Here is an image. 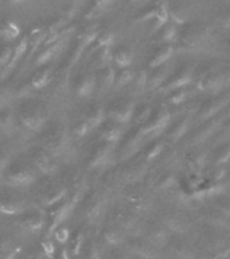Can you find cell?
<instances>
[{"label": "cell", "mask_w": 230, "mask_h": 259, "mask_svg": "<svg viewBox=\"0 0 230 259\" xmlns=\"http://www.w3.org/2000/svg\"><path fill=\"white\" fill-rule=\"evenodd\" d=\"M8 2H10L11 4H22L24 3L26 0H8Z\"/></svg>", "instance_id": "cell-35"}, {"label": "cell", "mask_w": 230, "mask_h": 259, "mask_svg": "<svg viewBox=\"0 0 230 259\" xmlns=\"http://www.w3.org/2000/svg\"><path fill=\"white\" fill-rule=\"evenodd\" d=\"M23 246L11 232H0V259H18Z\"/></svg>", "instance_id": "cell-13"}, {"label": "cell", "mask_w": 230, "mask_h": 259, "mask_svg": "<svg viewBox=\"0 0 230 259\" xmlns=\"http://www.w3.org/2000/svg\"><path fill=\"white\" fill-rule=\"evenodd\" d=\"M109 62H110V54H109L108 48H98V50L96 52V54H93L92 61H90V65L94 70H98L101 68H105L108 66Z\"/></svg>", "instance_id": "cell-22"}, {"label": "cell", "mask_w": 230, "mask_h": 259, "mask_svg": "<svg viewBox=\"0 0 230 259\" xmlns=\"http://www.w3.org/2000/svg\"><path fill=\"white\" fill-rule=\"evenodd\" d=\"M39 171L34 167L27 157L12 159L4 173L2 186L11 189H24L38 181Z\"/></svg>", "instance_id": "cell-3"}, {"label": "cell", "mask_w": 230, "mask_h": 259, "mask_svg": "<svg viewBox=\"0 0 230 259\" xmlns=\"http://www.w3.org/2000/svg\"><path fill=\"white\" fill-rule=\"evenodd\" d=\"M123 125L119 121H114L112 119H105L101 125L98 127L100 128V138L102 141L109 142V143H117L120 141L121 137H123Z\"/></svg>", "instance_id": "cell-14"}, {"label": "cell", "mask_w": 230, "mask_h": 259, "mask_svg": "<svg viewBox=\"0 0 230 259\" xmlns=\"http://www.w3.org/2000/svg\"><path fill=\"white\" fill-rule=\"evenodd\" d=\"M27 208V202L24 198L16 193L0 192V216H12L16 218Z\"/></svg>", "instance_id": "cell-12"}, {"label": "cell", "mask_w": 230, "mask_h": 259, "mask_svg": "<svg viewBox=\"0 0 230 259\" xmlns=\"http://www.w3.org/2000/svg\"><path fill=\"white\" fill-rule=\"evenodd\" d=\"M14 159L11 155V153L8 151V149H4V147H0V186H2V182H3V177L6 170H7L8 165L11 163V161Z\"/></svg>", "instance_id": "cell-27"}, {"label": "cell", "mask_w": 230, "mask_h": 259, "mask_svg": "<svg viewBox=\"0 0 230 259\" xmlns=\"http://www.w3.org/2000/svg\"><path fill=\"white\" fill-rule=\"evenodd\" d=\"M15 113L19 131L30 135H38L50 119L47 103L34 95L19 100Z\"/></svg>", "instance_id": "cell-2"}, {"label": "cell", "mask_w": 230, "mask_h": 259, "mask_svg": "<svg viewBox=\"0 0 230 259\" xmlns=\"http://www.w3.org/2000/svg\"><path fill=\"white\" fill-rule=\"evenodd\" d=\"M20 30L19 24H16L15 22H12V20H8L6 23L2 26V30H0V34L3 36V39L6 42H12V40H15L18 36L20 35Z\"/></svg>", "instance_id": "cell-23"}, {"label": "cell", "mask_w": 230, "mask_h": 259, "mask_svg": "<svg viewBox=\"0 0 230 259\" xmlns=\"http://www.w3.org/2000/svg\"><path fill=\"white\" fill-rule=\"evenodd\" d=\"M113 147L114 145L105 142L101 139L92 146V149L89 150L88 158H86V163L90 169H98L102 167L110 161L113 154Z\"/></svg>", "instance_id": "cell-11"}, {"label": "cell", "mask_w": 230, "mask_h": 259, "mask_svg": "<svg viewBox=\"0 0 230 259\" xmlns=\"http://www.w3.org/2000/svg\"><path fill=\"white\" fill-rule=\"evenodd\" d=\"M85 240H86V238H85V234L82 232V231L81 230L73 231L72 235H70V239H69L68 246H66V248H68L69 254H70L72 259L78 256L81 248H82V246H84Z\"/></svg>", "instance_id": "cell-21"}, {"label": "cell", "mask_w": 230, "mask_h": 259, "mask_svg": "<svg viewBox=\"0 0 230 259\" xmlns=\"http://www.w3.org/2000/svg\"><path fill=\"white\" fill-rule=\"evenodd\" d=\"M62 46H64V38H62V36H61L58 40H55L54 44L48 45V46H44L35 57L36 68H40V66H44V65L50 64L55 57H58V54H60L61 50H62Z\"/></svg>", "instance_id": "cell-17"}, {"label": "cell", "mask_w": 230, "mask_h": 259, "mask_svg": "<svg viewBox=\"0 0 230 259\" xmlns=\"http://www.w3.org/2000/svg\"><path fill=\"white\" fill-rule=\"evenodd\" d=\"M230 158V145H226L225 147H222L221 151L218 153L217 158H215V163H225V162L229 161Z\"/></svg>", "instance_id": "cell-33"}, {"label": "cell", "mask_w": 230, "mask_h": 259, "mask_svg": "<svg viewBox=\"0 0 230 259\" xmlns=\"http://www.w3.org/2000/svg\"><path fill=\"white\" fill-rule=\"evenodd\" d=\"M12 50H14V48L10 44H4L0 46V76L4 72V69L8 65L10 60H11Z\"/></svg>", "instance_id": "cell-26"}, {"label": "cell", "mask_w": 230, "mask_h": 259, "mask_svg": "<svg viewBox=\"0 0 230 259\" xmlns=\"http://www.w3.org/2000/svg\"><path fill=\"white\" fill-rule=\"evenodd\" d=\"M151 115H152V108L149 107V104H147V103H141V104L135 105L132 119H135L136 123H143V124H144L145 121L148 120Z\"/></svg>", "instance_id": "cell-24"}, {"label": "cell", "mask_w": 230, "mask_h": 259, "mask_svg": "<svg viewBox=\"0 0 230 259\" xmlns=\"http://www.w3.org/2000/svg\"><path fill=\"white\" fill-rule=\"evenodd\" d=\"M38 145L47 150L56 161L68 163L74 157V135L64 119H48L38 135Z\"/></svg>", "instance_id": "cell-1"}, {"label": "cell", "mask_w": 230, "mask_h": 259, "mask_svg": "<svg viewBox=\"0 0 230 259\" xmlns=\"http://www.w3.org/2000/svg\"><path fill=\"white\" fill-rule=\"evenodd\" d=\"M186 130H187V120L186 119H181L177 121V124H174V127L168 131V137L174 141H177L182 135H185Z\"/></svg>", "instance_id": "cell-29"}, {"label": "cell", "mask_w": 230, "mask_h": 259, "mask_svg": "<svg viewBox=\"0 0 230 259\" xmlns=\"http://www.w3.org/2000/svg\"><path fill=\"white\" fill-rule=\"evenodd\" d=\"M135 80V74L129 70H123L121 73L116 74V81H114V85L116 87H124V85H128L131 81Z\"/></svg>", "instance_id": "cell-32"}, {"label": "cell", "mask_w": 230, "mask_h": 259, "mask_svg": "<svg viewBox=\"0 0 230 259\" xmlns=\"http://www.w3.org/2000/svg\"><path fill=\"white\" fill-rule=\"evenodd\" d=\"M15 226L19 230L30 234H36L46 230V209L31 205L15 218Z\"/></svg>", "instance_id": "cell-7"}, {"label": "cell", "mask_w": 230, "mask_h": 259, "mask_svg": "<svg viewBox=\"0 0 230 259\" xmlns=\"http://www.w3.org/2000/svg\"><path fill=\"white\" fill-rule=\"evenodd\" d=\"M69 89L77 99L80 100H86L94 95L97 91L96 85V76L94 73L85 72L81 73L78 76H74L70 78V85Z\"/></svg>", "instance_id": "cell-10"}, {"label": "cell", "mask_w": 230, "mask_h": 259, "mask_svg": "<svg viewBox=\"0 0 230 259\" xmlns=\"http://www.w3.org/2000/svg\"><path fill=\"white\" fill-rule=\"evenodd\" d=\"M48 31L46 28L43 27H38L35 30H32L31 34L27 36V60H30L32 56H34V53L40 48V46H43V42L46 39V36H47Z\"/></svg>", "instance_id": "cell-19"}, {"label": "cell", "mask_w": 230, "mask_h": 259, "mask_svg": "<svg viewBox=\"0 0 230 259\" xmlns=\"http://www.w3.org/2000/svg\"><path fill=\"white\" fill-rule=\"evenodd\" d=\"M105 108L100 104H90L84 109V112L77 117L73 123L72 131L74 138H84L93 130L98 128L101 123L105 120Z\"/></svg>", "instance_id": "cell-5"}, {"label": "cell", "mask_w": 230, "mask_h": 259, "mask_svg": "<svg viewBox=\"0 0 230 259\" xmlns=\"http://www.w3.org/2000/svg\"><path fill=\"white\" fill-rule=\"evenodd\" d=\"M31 259H36V258H31Z\"/></svg>", "instance_id": "cell-36"}, {"label": "cell", "mask_w": 230, "mask_h": 259, "mask_svg": "<svg viewBox=\"0 0 230 259\" xmlns=\"http://www.w3.org/2000/svg\"><path fill=\"white\" fill-rule=\"evenodd\" d=\"M82 212V218L86 219L88 222H97L104 213L105 209V198L96 190L93 192H85L84 197L78 204Z\"/></svg>", "instance_id": "cell-8"}, {"label": "cell", "mask_w": 230, "mask_h": 259, "mask_svg": "<svg viewBox=\"0 0 230 259\" xmlns=\"http://www.w3.org/2000/svg\"><path fill=\"white\" fill-rule=\"evenodd\" d=\"M70 235H72V231L69 230L68 227L61 226L58 227L55 231H54V239H55L56 242L61 243V244H65V243L69 242V239H70Z\"/></svg>", "instance_id": "cell-30"}, {"label": "cell", "mask_w": 230, "mask_h": 259, "mask_svg": "<svg viewBox=\"0 0 230 259\" xmlns=\"http://www.w3.org/2000/svg\"><path fill=\"white\" fill-rule=\"evenodd\" d=\"M40 247H42V252L46 258L48 259H55L56 256V248H55V244L52 242V238H44L40 243Z\"/></svg>", "instance_id": "cell-28"}, {"label": "cell", "mask_w": 230, "mask_h": 259, "mask_svg": "<svg viewBox=\"0 0 230 259\" xmlns=\"http://www.w3.org/2000/svg\"><path fill=\"white\" fill-rule=\"evenodd\" d=\"M26 157L28 158V161L31 162L32 165H34V167H35L40 174L47 176V177L55 176L61 167L60 162L56 161L55 158L52 157L47 150H44L43 147L38 145V143L32 145L31 147L27 150Z\"/></svg>", "instance_id": "cell-6"}, {"label": "cell", "mask_w": 230, "mask_h": 259, "mask_svg": "<svg viewBox=\"0 0 230 259\" xmlns=\"http://www.w3.org/2000/svg\"><path fill=\"white\" fill-rule=\"evenodd\" d=\"M15 100H18L16 85H10L6 80H0V111L12 107Z\"/></svg>", "instance_id": "cell-20"}, {"label": "cell", "mask_w": 230, "mask_h": 259, "mask_svg": "<svg viewBox=\"0 0 230 259\" xmlns=\"http://www.w3.org/2000/svg\"><path fill=\"white\" fill-rule=\"evenodd\" d=\"M132 61V56L125 50H119L114 53V62H116L120 68H127Z\"/></svg>", "instance_id": "cell-31"}, {"label": "cell", "mask_w": 230, "mask_h": 259, "mask_svg": "<svg viewBox=\"0 0 230 259\" xmlns=\"http://www.w3.org/2000/svg\"><path fill=\"white\" fill-rule=\"evenodd\" d=\"M94 76H96L97 91H100L101 93L108 92L109 89L114 85V81H116V73H114L110 65L96 70Z\"/></svg>", "instance_id": "cell-18"}, {"label": "cell", "mask_w": 230, "mask_h": 259, "mask_svg": "<svg viewBox=\"0 0 230 259\" xmlns=\"http://www.w3.org/2000/svg\"><path fill=\"white\" fill-rule=\"evenodd\" d=\"M72 186L68 182L66 178H52L50 181L44 182L39 189L36 190L34 200H35V206L48 209L50 206L55 205L60 201H62L69 193H70Z\"/></svg>", "instance_id": "cell-4"}, {"label": "cell", "mask_w": 230, "mask_h": 259, "mask_svg": "<svg viewBox=\"0 0 230 259\" xmlns=\"http://www.w3.org/2000/svg\"><path fill=\"white\" fill-rule=\"evenodd\" d=\"M18 131H19V125L16 120L15 109L10 107L0 111V135L10 138Z\"/></svg>", "instance_id": "cell-15"}, {"label": "cell", "mask_w": 230, "mask_h": 259, "mask_svg": "<svg viewBox=\"0 0 230 259\" xmlns=\"http://www.w3.org/2000/svg\"><path fill=\"white\" fill-rule=\"evenodd\" d=\"M52 72L54 68L51 65H44L40 68H36V70L32 73L30 78V87L32 91H40V89L47 88L52 78Z\"/></svg>", "instance_id": "cell-16"}, {"label": "cell", "mask_w": 230, "mask_h": 259, "mask_svg": "<svg viewBox=\"0 0 230 259\" xmlns=\"http://www.w3.org/2000/svg\"><path fill=\"white\" fill-rule=\"evenodd\" d=\"M77 259H100L98 250H97L96 244L93 243V240H90V239L85 240L84 246L81 248Z\"/></svg>", "instance_id": "cell-25"}, {"label": "cell", "mask_w": 230, "mask_h": 259, "mask_svg": "<svg viewBox=\"0 0 230 259\" xmlns=\"http://www.w3.org/2000/svg\"><path fill=\"white\" fill-rule=\"evenodd\" d=\"M133 101L128 97H116L108 103L105 107V115L108 119L119 121L121 124H125L133 116Z\"/></svg>", "instance_id": "cell-9"}, {"label": "cell", "mask_w": 230, "mask_h": 259, "mask_svg": "<svg viewBox=\"0 0 230 259\" xmlns=\"http://www.w3.org/2000/svg\"><path fill=\"white\" fill-rule=\"evenodd\" d=\"M55 259H72V256L69 254L68 248H66V247H62V248L58 250V252H56Z\"/></svg>", "instance_id": "cell-34"}]
</instances>
